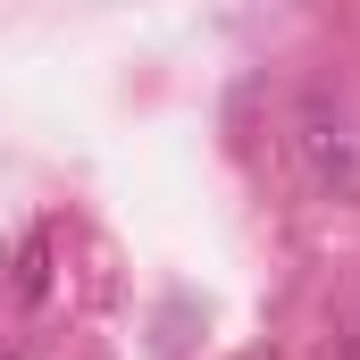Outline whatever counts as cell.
<instances>
[{"mask_svg":"<svg viewBox=\"0 0 360 360\" xmlns=\"http://www.w3.org/2000/svg\"><path fill=\"white\" fill-rule=\"evenodd\" d=\"M293 143H302V168L319 193H360V143H352V117L335 92H310L302 117H293Z\"/></svg>","mask_w":360,"mask_h":360,"instance_id":"1","label":"cell"},{"mask_svg":"<svg viewBox=\"0 0 360 360\" xmlns=\"http://www.w3.org/2000/svg\"><path fill=\"white\" fill-rule=\"evenodd\" d=\"M0 360H17V344H8V335H0Z\"/></svg>","mask_w":360,"mask_h":360,"instance_id":"2","label":"cell"}]
</instances>
